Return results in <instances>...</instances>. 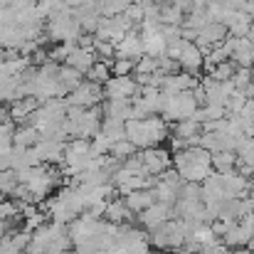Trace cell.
<instances>
[{"label": "cell", "mask_w": 254, "mask_h": 254, "mask_svg": "<svg viewBox=\"0 0 254 254\" xmlns=\"http://www.w3.org/2000/svg\"><path fill=\"white\" fill-rule=\"evenodd\" d=\"M116 57L131 60V62H136V60L143 57V40H141V35H136V30L128 32L124 40L116 42V47H114V60H116Z\"/></svg>", "instance_id": "2"}, {"label": "cell", "mask_w": 254, "mask_h": 254, "mask_svg": "<svg viewBox=\"0 0 254 254\" xmlns=\"http://www.w3.org/2000/svg\"><path fill=\"white\" fill-rule=\"evenodd\" d=\"M178 64H180L183 72L197 74V72L202 69V50H200L195 42H183L180 55H178Z\"/></svg>", "instance_id": "4"}, {"label": "cell", "mask_w": 254, "mask_h": 254, "mask_svg": "<svg viewBox=\"0 0 254 254\" xmlns=\"http://www.w3.org/2000/svg\"><path fill=\"white\" fill-rule=\"evenodd\" d=\"M195 254H200V252H195Z\"/></svg>", "instance_id": "13"}, {"label": "cell", "mask_w": 254, "mask_h": 254, "mask_svg": "<svg viewBox=\"0 0 254 254\" xmlns=\"http://www.w3.org/2000/svg\"><path fill=\"white\" fill-rule=\"evenodd\" d=\"M104 89V96L106 99H131V96H136L138 91H141V86L136 84V79L131 77V74H126V77H109V82L101 86Z\"/></svg>", "instance_id": "1"}, {"label": "cell", "mask_w": 254, "mask_h": 254, "mask_svg": "<svg viewBox=\"0 0 254 254\" xmlns=\"http://www.w3.org/2000/svg\"><path fill=\"white\" fill-rule=\"evenodd\" d=\"M237 166V156L235 151H220V153H212V170L217 173H232Z\"/></svg>", "instance_id": "8"}, {"label": "cell", "mask_w": 254, "mask_h": 254, "mask_svg": "<svg viewBox=\"0 0 254 254\" xmlns=\"http://www.w3.org/2000/svg\"><path fill=\"white\" fill-rule=\"evenodd\" d=\"M104 116H111V119H119V121H128L133 119V104L131 99H109L106 106H104Z\"/></svg>", "instance_id": "6"}, {"label": "cell", "mask_w": 254, "mask_h": 254, "mask_svg": "<svg viewBox=\"0 0 254 254\" xmlns=\"http://www.w3.org/2000/svg\"><path fill=\"white\" fill-rule=\"evenodd\" d=\"M173 133L185 138L188 146H197L200 141V133H202V124H197L195 119H183V121H175L173 124Z\"/></svg>", "instance_id": "5"}, {"label": "cell", "mask_w": 254, "mask_h": 254, "mask_svg": "<svg viewBox=\"0 0 254 254\" xmlns=\"http://www.w3.org/2000/svg\"><path fill=\"white\" fill-rule=\"evenodd\" d=\"M109 77H111V64H106V62H101V60H96V62L91 64V69L86 72V79L94 82V84H99V86L106 84Z\"/></svg>", "instance_id": "9"}, {"label": "cell", "mask_w": 254, "mask_h": 254, "mask_svg": "<svg viewBox=\"0 0 254 254\" xmlns=\"http://www.w3.org/2000/svg\"><path fill=\"white\" fill-rule=\"evenodd\" d=\"M37 141H40V133H37L35 126H22V128H17L12 133V143L17 148H32Z\"/></svg>", "instance_id": "7"}, {"label": "cell", "mask_w": 254, "mask_h": 254, "mask_svg": "<svg viewBox=\"0 0 254 254\" xmlns=\"http://www.w3.org/2000/svg\"><path fill=\"white\" fill-rule=\"evenodd\" d=\"M133 64H136V62H131V60L116 57V60L111 62V74H114V77H126V74L133 72Z\"/></svg>", "instance_id": "12"}, {"label": "cell", "mask_w": 254, "mask_h": 254, "mask_svg": "<svg viewBox=\"0 0 254 254\" xmlns=\"http://www.w3.org/2000/svg\"><path fill=\"white\" fill-rule=\"evenodd\" d=\"M133 153H136V146H133L131 141H126V138H121V141H116V143L111 146V156L119 158V161H126V158H131Z\"/></svg>", "instance_id": "11"}, {"label": "cell", "mask_w": 254, "mask_h": 254, "mask_svg": "<svg viewBox=\"0 0 254 254\" xmlns=\"http://www.w3.org/2000/svg\"><path fill=\"white\" fill-rule=\"evenodd\" d=\"M227 37V27L222 25V22H207L202 30H197V37H195V45L205 52V50H210V47H215V45H220L222 40Z\"/></svg>", "instance_id": "3"}, {"label": "cell", "mask_w": 254, "mask_h": 254, "mask_svg": "<svg viewBox=\"0 0 254 254\" xmlns=\"http://www.w3.org/2000/svg\"><path fill=\"white\" fill-rule=\"evenodd\" d=\"M235 72H237V64H235L232 60H225V62H220V64H215V67H207V77H212V79H217V82L232 79Z\"/></svg>", "instance_id": "10"}]
</instances>
